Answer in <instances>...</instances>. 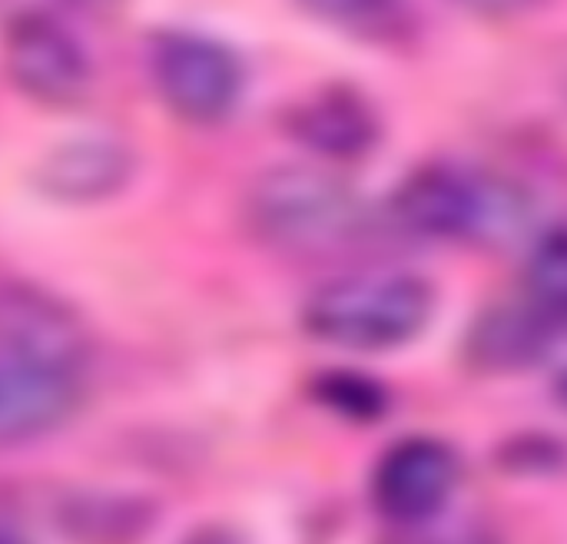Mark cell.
<instances>
[{
	"label": "cell",
	"mask_w": 567,
	"mask_h": 544,
	"mask_svg": "<svg viewBox=\"0 0 567 544\" xmlns=\"http://www.w3.org/2000/svg\"><path fill=\"white\" fill-rule=\"evenodd\" d=\"M432 286L399 269H362L322 286L302 312L306 329L332 346L379 352L412 342L429 316Z\"/></svg>",
	"instance_id": "1"
},
{
	"label": "cell",
	"mask_w": 567,
	"mask_h": 544,
	"mask_svg": "<svg viewBox=\"0 0 567 544\" xmlns=\"http://www.w3.org/2000/svg\"><path fill=\"white\" fill-rule=\"evenodd\" d=\"M395 216L402 226L422 236L465 239V243H505L528 223L525 193L472 166L435 163L419 170L395 196Z\"/></svg>",
	"instance_id": "2"
},
{
	"label": "cell",
	"mask_w": 567,
	"mask_h": 544,
	"mask_svg": "<svg viewBox=\"0 0 567 544\" xmlns=\"http://www.w3.org/2000/svg\"><path fill=\"white\" fill-rule=\"evenodd\" d=\"M246 216L262 243L286 253L339 249L362 223L355 193L316 166L266 170L249 189Z\"/></svg>",
	"instance_id": "3"
},
{
	"label": "cell",
	"mask_w": 567,
	"mask_h": 544,
	"mask_svg": "<svg viewBox=\"0 0 567 544\" xmlns=\"http://www.w3.org/2000/svg\"><path fill=\"white\" fill-rule=\"evenodd\" d=\"M90 352L80 316L27 283H0V362L73 376Z\"/></svg>",
	"instance_id": "4"
},
{
	"label": "cell",
	"mask_w": 567,
	"mask_h": 544,
	"mask_svg": "<svg viewBox=\"0 0 567 544\" xmlns=\"http://www.w3.org/2000/svg\"><path fill=\"white\" fill-rule=\"evenodd\" d=\"M153 80L173 113L193 123L223 120L243 90L239 60L206 37L173 33L156 43Z\"/></svg>",
	"instance_id": "5"
},
{
	"label": "cell",
	"mask_w": 567,
	"mask_h": 544,
	"mask_svg": "<svg viewBox=\"0 0 567 544\" xmlns=\"http://www.w3.org/2000/svg\"><path fill=\"white\" fill-rule=\"evenodd\" d=\"M7 66L23 93L50 106L73 103L90 86L80 40L47 13H23L7 27Z\"/></svg>",
	"instance_id": "6"
},
{
	"label": "cell",
	"mask_w": 567,
	"mask_h": 544,
	"mask_svg": "<svg viewBox=\"0 0 567 544\" xmlns=\"http://www.w3.org/2000/svg\"><path fill=\"white\" fill-rule=\"evenodd\" d=\"M458 485V459L445 442L405 439L392 445L372 475V499L392 522L415 525L445 509Z\"/></svg>",
	"instance_id": "7"
},
{
	"label": "cell",
	"mask_w": 567,
	"mask_h": 544,
	"mask_svg": "<svg viewBox=\"0 0 567 544\" xmlns=\"http://www.w3.org/2000/svg\"><path fill=\"white\" fill-rule=\"evenodd\" d=\"M80 389L73 376H53L0 362V449L47 435L73 415Z\"/></svg>",
	"instance_id": "8"
},
{
	"label": "cell",
	"mask_w": 567,
	"mask_h": 544,
	"mask_svg": "<svg viewBox=\"0 0 567 544\" xmlns=\"http://www.w3.org/2000/svg\"><path fill=\"white\" fill-rule=\"evenodd\" d=\"M133 156L113 140H73L56 146L43 166L40 183L50 196L66 203H93L126 186Z\"/></svg>",
	"instance_id": "9"
},
{
	"label": "cell",
	"mask_w": 567,
	"mask_h": 544,
	"mask_svg": "<svg viewBox=\"0 0 567 544\" xmlns=\"http://www.w3.org/2000/svg\"><path fill=\"white\" fill-rule=\"evenodd\" d=\"M551 326H555V319L548 312H542L538 306L498 309V312L482 319L472 346L492 366H525L545 352Z\"/></svg>",
	"instance_id": "10"
},
{
	"label": "cell",
	"mask_w": 567,
	"mask_h": 544,
	"mask_svg": "<svg viewBox=\"0 0 567 544\" xmlns=\"http://www.w3.org/2000/svg\"><path fill=\"white\" fill-rule=\"evenodd\" d=\"M528 286L535 292V306L551 319L567 312V229L548 233L528 266Z\"/></svg>",
	"instance_id": "11"
},
{
	"label": "cell",
	"mask_w": 567,
	"mask_h": 544,
	"mask_svg": "<svg viewBox=\"0 0 567 544\" xmlns=\"http://www.w3.org/2000/svg\"><path fill=\"white\" fill-rule=\"evenodd\" d=\"M299 130L319 150H359L372 136L362 110H352L349 103L342 106L336 100L322 106H309L299 120Z\"/></svg>",
	"instance_id": "12"
},
{
	"label": "cell",
	"mask_w": 567,
	"mask_h": 544,
	"mask_svg": "<svg viewBox=\"0 0 567 544\" xmlns=\"http://www.w3.org/2000/svg\"><path fill=\"white\" fill-rule=\"evenodd\" d=\"M558 399H561V406L567 409V372L558 379Z\"/></svg>",
	"instance_id": "13"
},
{
	"label": "cell",
	"mask_w": 567,
	"mask_h": 544,
	"mask_svg": "<svg viewBox=\"0 0 567 544\" xmlns=\"http://www.w3.org/2000/svg\"><path fill=\"white\" fill-rule=\"evenodd\" d=\"M0 544H20V542H13V538H0Z\"/></svg>",
	"instance_id": "14"
},
{
	"label": "cell",
	"mask_w": 567,
	"mask_h": 544,
	"mask_svg": "<svg viewBox=\"0 0 567 544\" xmlns=\"http://www.w3.org/2000/svg\"><path fill=\"white\" fill-rule=\"evenodd\" d=\"M199 544H223V542H216V538H213V542H199Z\"/></svg>",
	"instance_id": "15"
}]
</instances>
